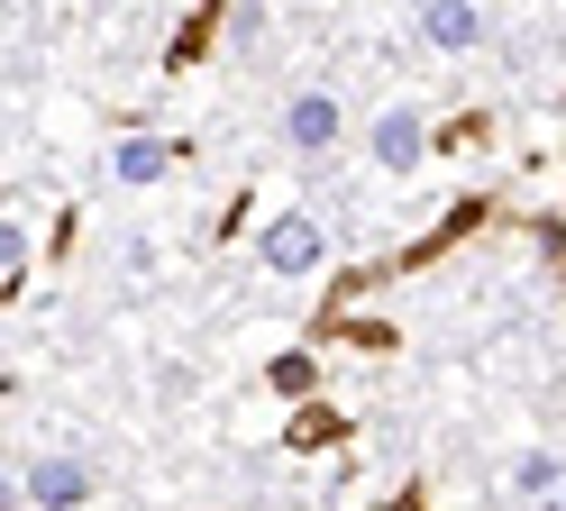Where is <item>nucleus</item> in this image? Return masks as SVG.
Returning a JSON list of instances; mask_svg holds the SVG:
<instances>
[{
  "instance_id": "1",
  "label": "nucleus",
  "mask_w": 566,
  "mask_h": 511,
  "mask_svg": "<svg viewBox=\"0 0 566 511\" xmlns=\"http://www.w3.org/2000/svg\"><path fill=\"white\" fill-rule=\"evenodd\" d=\"M256 255H265V274L302 283V274H321V265H329V229H321V219H311V210H283V219H265Z\"/></svg>"
},
{
  "instance_id": "5",
  "label": "nucleus",
  "mask_w": 566,
  "mask_h": 511,
  "mask_svg": "<svg viewBox=\"0 0 566 511\" xmlns=\"http://www.w3.org/2000/svg\"><path fill=\"white\" fill-rule=\"evenodd\" d=\"M283 137H293L302 156H329V146H338V101L329 92H302L293 109H283Z\"/></svg>"
},
{
  "instance_id": "4",
  "label": "nucleus",
  "mask_w": 566,
  "mask_h": 511,
  "mask_svg": "<svg viewBox=\"0 0 566 511\" xmlns=\"http://www.w3.org/2000/svg\"><path fill=\"white\" fill-rule=\"evenodd\" d=\"M420 36H430L439 55H467L484 36V10H475V0H420Z\"/></svg>"
},
{
  "instance_id": "2",
  "label": "nucleus",
  "mask_w": 566,
  "mask_h": 511,
  "mask_svg": "<svg viewBox=\"0 0 566 511\" xmlns=\"http://www.w3.org/2000/svg\"><path fill=\"white\" fill-rule=\"evenodd\" d=\"M28 502H38V511L92 502V466H83V457H38V466H28Z\"/></svg>"
},
{
  "instance_id": "9",
  "label": "nucleus",
  "mask_w": 566,
  "mask_h": 511,
  "mask_svg": "<svg viewBox=\"0 0 566 511\" xmlns=\"http://www.w3.org/2000/svg\"><path fill=\"white\" fill-rule=\"evenodd\" d=\"M548 511H566V474H557V502H548Z\"/></svg>"
},
{
  "instance_id": "8",
  "label": "nucleus",
  "mask_w": 566,
  "mask_h": 511,
  "mask_svg": "<svg viewBox=\"0 0 566 511\" xmlns=\"http://www.w3.org/2000/svg\"><path fill=\"white\" fill-rule=\"evenodd\" d=\"M256 28H265V0H229V36L238 46H256Z\"/></svg>"
},
{
  "instance_id": "3",
  "label": "nucleus",
  "mask_w": 566,
  "mask_h": 511,
  "mask_svg": "<svg viewBox=\"0 0 566 511\" xmlns=\"http://www.w3.org/2000/svg\"><path fill=\"white\" fill-rule=\"evenodd\" d=\"M420 156H430V128H420V109L402 101V109H384V119H375V165L384 174H411Z\"/></svg>"
},
{
  "instance_id": "7",
  "label": "nucleus",
  "mask_w": 566,
  "mask_h": 511,
  "mask_svg": "<svg viewBox=\"0 0 566 511\" xmlns=\"http://www.w3.org/2000/svg\"><path fill=\"white\" fill-rule=\"evenodd\" d=\"M557 474H566V457H521V466H512V493H521L530 511H548V502H557Z\"/></svg>"
},
{
  "instance_id": "6",
  "label": "nucleus",
  "mask_w": 566,
  "mask_h": 511,
  "mask_svg": "<svg viewBox=\"0 0 566 511\" xmlns=\"http://www.w3.org/2000/svg\"><path fill=\"white\" fill-rule=\"evenodd\" d=\"M165 174H174L165 137H119V182H165Z\"/></svg>"
}]
</instances>
